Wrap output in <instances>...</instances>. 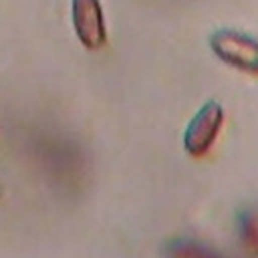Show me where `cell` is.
Returning <instances> with one entry per match:
<instances>
[{"instance_id": "cell-1", "label": "cell", "mask_w": 258, "mask_h": 258, "mask_svg": "<svg viewBox=\"0 0 258 258\" xmlns=\"http://www.w3.org/2000/svg\"><path fill=\"white\" fill-rule=\"evenodd\" d=\"M212 52L232 69L258 75V40L232 28H220L210 36Z\"/></svg>"}, {"instance_id": "cell-2", "label": "cell", "mask_w": 258, "mask_h": 258, "mask_svg": "<svg viewBox=\"0 0 258 258\" xmlns=\"http://www.w3.org/2000/svg\"><path fill=\"white\" fill-rule=\"evenodd\" d=\"M222 123H224V109L218 101H208L204 103L198 113L191 117V121L187 123L185 131H183V147L189 155L194 157H202L206 155L220 129H222Z\"/></svg>"}, {"instance_id": "cell-3", "label": "cell", "mask_w": 258, "mask_h": 258, "mask_svg": "<svg viewBox=\"0 0 258 258\" xmlns=\"http://www.w3.org/2000/svg\"><path fill=\"white\" fill-rule=\"evenodd\" d=\"M73 26L81 44L89 50H99L107 44V28L99 0H73Z\"/></svg>"}, {"instance_id": "cell-4", "label": "cell", "mask_w": 258, "mask_h": 258, "mask_svg": "<svg viewBox=\"0 0 258 258\" xmlns=\"http://www.w3.org/2000/svg\"><path fill=\"white\" fill-rule=\"evenodd\" d=\"M238 242L246 258H258V208H244L236 218Z\"/></svg>"}, {"instance_id": "cell-5", "label": "cell", "mask_w": 258, "mask_h": 258, "mask_svg": "<svg viewBox=\"0 0 258 258\" xmlns=\"http://www.w3.org/2000/svg\"><path fill=\"white\" fill-rule=\"evenodd\" d=\"M163 258H224L218 250L189 238H177L165 244Z\"/></svg>"}]
</instances>
